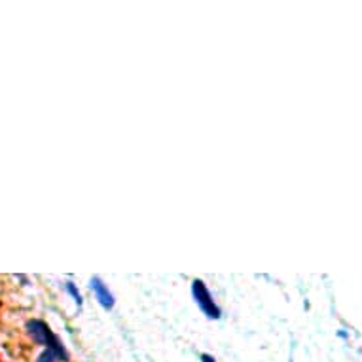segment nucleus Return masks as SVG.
<instances>
[{
  "label": "nucleus",
  "instance_id": "nucleus-1",
  "mask_svg": "<svg viewBox=\"0 0 362 362\" xmlns=\"http://www.w3.org/2000/svg\"><path fill=\"white\" fill-rule=\"evenodd\" d=\"M192 296H194V302L199 308L209 321H218L222 317V309L216 302H214L213 294L209 291V286L205 285V281L194 279L192 281Z\"/></svg>",
  "mask_w": 362,
  "mask_h": 362
},
{
  "label": "nucleus",
  "instance_id": "nucleus-2",
  "mask_svg": "<svg viewBox=\"0 0 362 362\" xmlns=\"http://www.w3.org/2000/svg\"><path fill=\"white\" fill-rule=\"evenodd\" d=\"M25 328H27V334L30 336V339L35 344L42 345V349H65V345L61 344V339L55 336L49 325H46L40 319H30L25 325Z\"/></svg>",
  "mask_w": 362,
  "mask_h": 362
},
{
  "label": "nucleus",
  "instance_id": "nucleus-3",
  "mask_svg": "<svg viewBox=\"0 0 362 362\" xmlns=\"http://www.w3.org/2000/svg\"><path fill=\"white\" fill-rule=\"evenodd\" d=\"M89 291L93 292L97 303H99L103 309L112 311L114 305H116V298H114L112 291L108 288L107 283H105L99 275H93V277L89 279Z\"/></svg>",
  "mask_w": 362,
  "mask_h": 362
},
{
  "label": "nucleus",
  "instance_id": "nucleus-4",
  "mask_svg": "<svg viewBox=\"0 0 362 362\" xmlns=\"http://www.w3.org/2000/svg\"><path fill=\"white\" fill-rule=\"evenodd\" d=\"M63 288H65V292L69 294V296L74 300V303H76L78 308H82L83 305V298H82V292L78 291V286L72 283V281H65L63 283Z\"/></svg>",
  "mask_w": 362,
  "mask_h": 362
},
{
  "label": "nucleus",
  "instance_id": "nucleus-5",
  "mask_svg": "<svg viewBox=\"0 0 362 362\" xmlns=\"http://www.w3.org/2000/svg\"><path fill=\"white\" fill-rule=\"evenodd\" d=\"M199 358H202V362H216V358L213 355H209V353H202Z\"/></svg>",
  "mask_w": 362,
  "mask_h": 362
}]
</instances>
